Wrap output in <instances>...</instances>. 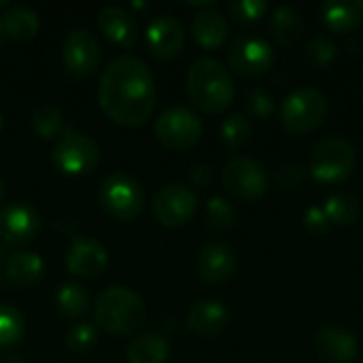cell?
<instances>
[{
	"label": "cell",
	"mask_w": 363,
	"mask_h": 363,
	"mask_svg": "<svg viewBox=\"0 0 363 363\" xmlns=\"http://www.w3.org/2000/svg\"><path fill=\"white\" fill-rule=\"evenodd\" d=\"M155 100L153 72L140 57L119 55L102 70L98 104L111 121L128 128L143 125L153 115Z\"/></svg>",
	"instance_id": "obj_1"
},
{
	"label": "cell",
	"mask_w": 363,
	"mask_h": 363,
	"mask_svg": "<svg viewBox=\"0 0 363 363\" xmlns=\"http://www.w3.org/2000/svg\"><path fill=\"white\" fill-rule=\"evenodd\" d=\"M147 321V306L143 298L128 287H108L94 304L96 328L113 336H132Z\"/></svg>",
	"instance_id": "obj_2"
},
{
	"label": "cell",
	"mask_w": 363,
	"mask_h": 363,
	"mask_svg": "<svg viewBox=\"0 0 363 363\" xmlns=\"http://www.w3.org/2000/svg\"><path fill=\"white\" fill-rule=\"evenodd\" d=\"M187 94L204 113H223L234 100V81L230 70L213 60L200 57L187 72Z\"/></svg>",
	"instance_id": "obj_3"
},
{
	"label": "cell",
	"mask_w": 363,
	"mask_h": 363,
	"mask_svg": "<svg viewBox=\"0 0 363 363\" xmlns=\"http://www.w3.org/2000/svg\"><path fill=\"white\" fill-rule=\"evenodd\" d=\"M330 111L328 96L317 87H298L281 104L279 121L289 134H308L317 130Z\"/></svg>",
	"instance_id": "obj_4"
},
{
	"label": "cell",
	"mask_w": 363,
	"mask_h": 363,
	"mask_svg": "<svg viewBox=\"0 0 363 363\" xmlns=\"http://www.w3.org/2000/svg\"><path fill=\"white\" fill-rule=\"evenodd\" d=\"M53 166L62 174L79 177L96 170L100 162V147L83 132L72 125H66L60 134L53 149Z\"/></svg>",
	"instance_id": "obj_5"
},
{
	"label": "cell",
	"mask_w": 363,
	"mask_h": 363,
	"mask_svg": "<svg viewBox=\"0 0 363 363\" xmlns=\"http://www.w3.org/2000/svg\"><path fill=\"white\" fill-rule=\"evenodd\" d=\"M355 168V149L347 138L330 136L315 145L311 174L321 183H342Z\"/></svg>",
	"instance_id": "obj_6"
},
{
	"label": "cell",
	"mask_w": 363,
	"mask_h": 363,
	"mask_svg": "<svg viewBox=\"0 0 363 363\" xmlns=\"http://www.w3.org/2000/svg\"><path fill=\"white\" fill-rule=\"evenodd\" d=\"M100 204L111 217L119 221H132L140 215L145 204L143 187L130 174L113 172L104 177L100 185Z\"/></svg>",
	"instance_id": "obj_7"
},
{
	"label": "cell",
	"mask_w": 363,
	"mask_h": 363,
	"mask_svg": "<svg viewBox=\"0 0 363 363\" xmlns=\"http://www.w3.org/2000/svg\"><path fill=\"white\" fill-rule=\"evenodd\" d=\"M155 136L164 147L172 151H185L200 140L202 121L187 106H170L157 117Z\"/></svg>",
	"instance_id": "obj_8"
},
{
	"label": "cell",
	"mask_w": 363,
	"mask_h": 363,
	"mask_svg": "<svg viewBox=\"0 0 363 363\" xmlns=\"http://www.w3.org/2000/svg\"><path fill=\"white\" fill-rule=\"evenodd\" d=\"M223 187L240 200H259L268 191V172L253 160L238 155L223 168Z\"/></svg>",
	"instance_id": "obj_9"
},
{
	"label": "cell",
	"mask_w": 363,
	"mask_h": 363,
	"mask_svg": "<svg viewBox=\"0 0 363 363\" xmlns=\"http://www.w3.org/2000/svg\"><path fill=\"white\" fill-rule=\"evenodd\" d=\"M198 211L196 194L181 183L166 185L153 198V215L164 228H183L187 225Z\"/></svg>",
	"instance_id": "obj_10"
},
{
	"label": "cell",
	"mask_w": 363,
	"mask_h": 363,
	"mask_svg": "<svg viewBox=\"0 0 363 363\" xmlns=\"http://www.w3.org/2000/svg\"><path fill=\"white\" fill-rule=\"evenodd\" d=\"M228 64L234 72L245 77L264 74L274 64V51L268 40L255 34H242L234 38L228 51Z\"/></svg>",
	"instance_id": "obj_11"
},
{
	"label": "cell",
	"mask_w": 363,
	"mask_h": 363,
	"mask_svg": "<svg viewBox=\"0 0 363 363\" xmlns=\"http://www.w3.org/2000/svg\"><path fill=\"white\" fill-rule=\"evenodd\" d=\"M62 57L64 66L79 77H91L102 62V49L98 38L83 28L72 30L62 47Z\"/></svg>",
	"instance_id": "obj_12"
},
{
	"label": "cell",
	"mask_w": 363,
	"mask_h": 363,
	"mask_svg": "<svg viewBox=\"0 0 363 363\" xmlns=\"http://www.w3.org/2000/svg\"><path fill=\"white\" fill-rule=\"evenodd\" d=\"M106 266H108V253L98 240L87 236L72 238L66 251V268L70 274L81 279H96L104 274Z\"/></svg>",
	"instance_id": "obj_13"
},
{
	"label": "cell",
	"mask_w": 363,
	"mask_h": 363,
	"mask_svg": "<svg viewBox=\"0 0 363 363\" xmlns=\"http://www.w3.org/2000/svg\"><path fill=\"white\" fill-rule=\"evenodd\" d=\"M38 228L40 217L26 202H13L0 211V238L9 245H26L34 240Z\"/></svg>",
	"instance_id": "obj_14"
},
{
	"label": "cell",
	"mask_w": 363,
	"mask_h": 363,
	"mask_svg": "<svg viewBox=\"0 0 363 363\" xmlns=\"http://www.w3.org/2000/svg\"><path fill=\"white\" fill-rule=\"evenodd\" d=\"M315 351L328 363H353L357 359L359 345L353 332L340 325H323L315 334Z\"/></svg>",
	"instance_id": "obj_15"
},
{
	"label": "cell",
	"mask_w": 363,
	"mask_h": 363,
	"mask_svg": "<svg viewBox=\"0 0 363 363\" xmlns=\"http://www.w3.org/2000/svg\"><path fill=\"white\" fill-rule=\"evenodd\" d=\"M145 36H147L149 51L160 60H172L185 47V30L170 15H160L151 19Z\"/></svg>",
	"instance_id": "obj_16"
},
{
	"label": "cell",
	"mask_w": 363,
	"mask_h": 363,
	"mask_svg": "<svg viewBox=\"0 0 363 363\" xmlns=\"http://www.w3.org/2000/svg\"><path fill=\"white\" fill-rule=\"evenodd\" d=\"M196 268H198V274L202 281H206L211 285L223 283L236 270V253L225 242H208L200 251Z\"/></svg>",
	"instance_id": "obj_17"
},
{
	"label": "cell",
	"mask_w": 363,
	"mask_h": 363,
	"mask_svg": "<svg viewBox=\"0 0 363 363\" xmlns=\"http://www.w3.org/2000/svg\"><path fill=\"white\" fill-rule=\"evenodd\" d=\"M228 321L230 315L225 306L217 300H202L194 304L187 315V328L204 340H213L221 336L223 330L228 328Z\"/></svg>",
	"instance_id": "obj_18"
},
{
	"label": "cell",
	"mask_w": 363,
	"mask_h": 363,
	"mask_svg": "<svg viewBox=\"0 0 363 363\" xmlns=\"http://www.w3.org/2000/svg\"><path fill=\"white\" fill-rule=\"evenodd\" d=\"M98 26L102 34L119 47H132L136 43V34H138L136 19L121 6L102 9L98 15Z\"/></svg>",
	"instance_id": "obj_19"
},
{
	"label": "cell",
	"mask_w": 363,
	"mask_h": 363,
	"mask_svg": "<svg viewBox=\"0 0 363 363\" xmlns=\"http://www.w3.org/2000/svg\"><path fill=\"white\" fill-rule=\"evenodd\" d=\"M230 32L228 19L217 9L200 11L191 21V36L204 49H217L225 43Z\"/></svg>",
	"instance_id": "obj_20"
},
{
	"label": "cell",
	"mask_w": 363,
	"mask_h": 363,
	"mask_svg": "<svg viewBox=\"0 0 363 363\" xmlns=\"http://www.w3.org/2000/svg\"><path fill=\"white\" fill-rule=\"evenodd\" d=\"M321 15L332 32H353L363 21V0H328L321 6Z\"/></svg>",
	"instance_id": "obj_21"
},
{
	"label": "cell",
	"mask_w": 363,
	"mask_h": 363,
	"mask_svg": "<svg viewBox=\"0 0 363 363\" xmlns=\"http://www.w3.org/2000/svg\"><path fill=\"white\" fill-rule=\"evenodd\" d=\"M4 274L17 287H32L43 279L45 264L40 255L36 253H30V251L13 253L4 264Z\"/></svg>",
	"instance_id": "obj_22"
},
{
	"label": "cell",
	"mask_w": 363,
	"mask_h": 363,
	"mask_svg": "<svg viewBox=\"0 0 363 363\" xmlns=\"http://www.w3.org/2000/svg\"><path fill=\"white\" fill-rule=\"evenodd\" d=\"M306 30L302 15L294 6H279L270 21V32L283 47H296Z\"/></svg>",
	"instance_id": "obj_23"
},
{
	"label": "cell",
	"mask_w": 363,
	"mask_h": 363,
	"mask_svg": "<svg viewBox=\"0 0 363 363\" xmlns=\"http://www.w3.org/2000/svg\"><path fill=\"white\" fill-rule=\"evenodd\" d=\"M170 355V345L162 334H145L128 345V363H164Z\"/></svg>",
	"instance_id": "obj_24"
},
{
	"label": "cell",
	"mask_w": 363,
	"mask_h": 363,
	"mask_svg": "<svg viewBox=\"0 0 363 363\" xmlns=\"http://www.w3.org/2000/svg\"><path fill=\"white\" fill-rule=\"evenodd\" d=\"M2 21H4V34L11 40L17 43H26L32 40L38 32V15L36 11L28 9V6H11L6 13H2Z\"/></svg>",
	"instance_id": "obj_25"
},
{
	"label": "cell",
	"mask_w": 363,
	"mask_h": 363,
	"mask_svg": "<svg viewBox=\"0 0 363 363\" xmlns=\"http://www.w3.org/2000/svg\"><path fill=\"white\" fill-rule=\"evenodd\" d=\"M323 213L328 215L330 223L353 225L362 215V206L357 198L351 194H332L323 204Z\"/></svg>",
	"instance_id": "obj_26"
},
{
	"label": "cell",
	"mask_w": 363,
	"mask_h": 363,
	"mask_svg": "<svg viewBox=\"0 0 363 363\" xmlns=\"http://www.w3.org/2000/svg\"><path fill=\"white\" fill-rule=\"evenodd\" d=\"M55 302H57L60 313L64 317H68V319H79L89 308V296L77 283H64V285H60V289L55 294Z\"/></svg>",
	"instance_id": "obj_27"
},
{
	"label": "cell",
	"mask_w": 363,
	"mask_h": 363,
	"mask_svg": "<svg viewBox=\"0 0 363 363\" xmlns=\"http://www.w3.org/2000/svg\"><path fill=\"white\" fill-rule=\"evenodd\" d=\"M26 334V321L17 306L0 302V349H9L21 342Z\"/></svg>",
	"instance_id": "obj_28"
},
{
	"label": "cell",
	"mask_w": 363,
	"mask_h": 363,
	"mask_svg": "<svg viewBox=\"0 0 363 363\" xmlns=\"http://www.w3.org/2000/svg\"><path fill=\"white\" fill-rule=\"evenodd\" d=\"M32 128L43 140H53L60 138L64 132V115L57 106L53 104H38L32 111Z\"/></svg>",
	"instance_id": "obj_29"
},
{
	"label": "cell",
	"mask_w": 363,
	"mask_h": 363,
	"mask_svg": "<svg viewBox=\"0 0 363 363\" xmlns=\"http://www.w3.org/2000/svg\"><path fill=\"white\" fill-rule=\"evenodd\" d=\"M221 138L228 147L240 149L251 138V123L242 113H232L221 125Z\"/></svg>",
	"instance_id": "obj_30"
},
{
	"label": "cell",
	"mask_w": 363,
	"mask_h": 363,
	"mask_svg": "<svg viewBox=\"0 0 363 363\" xmlns=\"http://www.w3.org/2000/svg\"><path fill=\"white\" fill-rule=\"evenodd\" d=\"M336 57V45L328 36H315L304 47V60L313 68H325Z\"/></svg>",
	"instance_id": "obj_31"
},
{
	"label": "cell",
	"mask_w": 363,
	"mask_h": 363,
	"mask_svg": "<svg viewBox=\"0 0 363 363\" xmlns=\"http://www.w3.org/2000/svg\"><path fill=\"white\" fill-rule=\"evenodd\" d=\"M206 219L217 230H230L236 225V208L221 196H213L206 204Z\"/></svg>",
	"instance_id": "obj_32"
},
{
	"label": "cell",
	"mask_w": 363,
	"mask_h": 363,
	"mask_svg": "<svg viewBox=\"0 0 363 363\" xmlns=\"http://www.w3.org/2000/svg\"><path fill=\"white\" fill-rule=\"evenodd\" d=\"M98 342V328L94 323H74L66 334V345L74 353L91 351Z\"/></svg>",
	"instance_id": "obj_33"
},
{
	"label": "cell",
	"mask_w": 363,
	"mask_h": 363,
	"mask_svg": "<svg viewBox=\"0 0 363 363\" xmlns=\"http://www.w3.org/2000/svg\"><path fill=\"white\" fill-rule=\"evenodd\" d=\"M268 4L264 0H236L228 4V11L234 21L247 23V21H257L266 13Z\"/></svg>",
	"instance_id": "obj_34"
},
{
	"label": "cell",
	"mask_w": 363,
	"mask_h": 363,
	"mask_svg": "<svg viewBox=\"0 0 363 363\" xmlns=\"http://www.w3.org/2000/svg\"><path fill=\"white\" fill-rule=\"evenodd\" d=\"M247 108L255 119H268L274 111V100L264 87H251L247 91Z\"/></svg>",
	"instance_id": "obj_35"
},
{
	"label": "cell",
	"mask_w": 363,
	"mask_h": 363,
	"mask_svg": "<svg viewBox=\"0 0 363 363\" xmlns=\"http://www.w3.org/2000/svg\"><path fill=\"white\" fill-rule=\"evenodd\" d=\"M306 168L304 166H300V164H285L283 168H279V172H277V179H279V183H281V187H285V189H296V187H300L304 181H306Z\"/></svg>",
	"instance_id": "obj_36"
},
{
	"label": "cell",
	"mask_w": 363,
	"mask_h": 363,
	"mask_svg": "<svg viewBox=\"0 0 363 363\" xmlns=\"http://www.w3.org/2000/svg\"><path fill=\"white\" fill-rule=\"evenodd\" d=\"M304 228H306L311 234H325V232L330 230V219H328V215L323 213V208L311 206V208L304 213Z\"/></svg>",
	"instance_id": "obj_37"
},
{
	"label": "cell",
	"mask_w": 363,
	"mask_h": 363,
	"mask_svg": "<svg viewBox=\"0 0 363 363\" xmlns=\"http://www.w3.org/2000/svg\"><path fill=\"white\" fill-rule=\"evenodd\" d=\"M189 181L196 185V187H208L211 181H213V168L208 164H198L191 168V174H189Z\"/></svg>",
	"instance_id": "obj_38"
},
{
	"label": "cell",
	"mask_w": 363,
	"mask_h": 363,
	"mask_svg": "<svg viewBox=\"0 0 363 363\" xmlns=\"http://www.w3.org/2000/svg\"><path fill=\"white\" fill-rule=\"evenodd\" d=\"M2 363H26L23 357H19V355H9V357H4Z\"/></svg>",
	"instance_id": "obj_39"
},
{
	"label": "cell",
	"mask_w": 363,
	"mask_h": 363,
	"mask_svg": "<svg viewBox=\"0 0 363 363\" xmlns=\"http://www.w3.org/2000/svg\"><path fill=\"white\" fill-rule=\"evenodd\" d=\"M6 34H4V21H2V15H0V40L4 38Z\"/></svg>",
	"instance_id": "obj_40"
},
{
	"label": "cell",
	"mask_w": 363,
	"mask_h": 363,
	"mask_svg": "<svg viewBox=\"0 0 363 363\" xmlns=\"http://www.w3.org/2000/svg\"><path fill=\"white\" fill-rule=\"evenodd\" d=\"M2 125H4V119H2V113H0V132H2Z\"/></svg>",
	"instance_id": "obj_41"
},
{
	"label": "cell",
	"mask_w": 363,
	"mask_h": 363,
	"mask_svg": "<svg viewBox=\"0 0 363 363\" xmlns=\"http://www.w3.org/2000/svg\"><path fill=\"white\" fill-rule=\"evenodd\" d=\"M0 200H2V179H0Z\"/></svg>",
	"instance_id": "obj_42"
},
{
	"label": "cell",
	"mask_w": 363,
	"mask_h": 363,
	"mask_svg": "<svg viewBox=\"0 0 363 363\" xmlns=\"http://www.w3.org/2000/svg\"><path fill=\"white\" fill-rule=\"evenodd\" d=\"M0 266H2V247H0Z\"/></svg>",
	"instance_id": "obj_43"
}]
</instances>
